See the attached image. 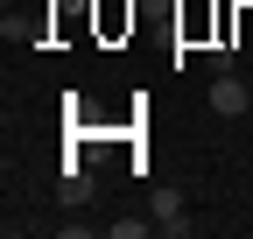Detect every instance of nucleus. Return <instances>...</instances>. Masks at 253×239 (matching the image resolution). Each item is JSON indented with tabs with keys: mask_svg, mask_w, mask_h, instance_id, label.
Here are the masks:
<instances>
[{
	"mask_svg": "<svg viewBox=\"0 0 253 239\" xmlns=\"http://www.w3.org/2000/svg\"><path fill=\"white\" fill-rule=\"evenodd\" d=\"M148 211H155V232H169V239H183V232H190L183 197H176V190H155V197H148Z\"/></svg>",
	"mask_w": 253,
	"mask_h": 239,
	"instance_id": "nucleus-1",
	"label": "nucleus"
},
{
	"mask_svg": "<svg viewBox=\"0 0 253 239\" xmlns=\"http://www.w3.org/2000/svg\"><path fill=\"white\" fill-rule=\"evenodd\" d=\"M211 113H246V84H239L232 71L211 78Z\"/></svg>",
	"mask_w": 253,
	"mask_h": 239,
	"instance_id": "nucleus-2",
	"label": "nucleus"
},
{
	"mask_svg": "<svg viewBox=\"0 0 253 239\" xmlns=\"http://www.w3.org/2000/svg\"><path fill=\"white\" fill-rule=\"evenodd\" d=\"M141 232H155V218H113V239H141Z\"/></svg>",
	"mask_w": 253,
	"mask_h": 239,
	"instance_id": "nucleus-3",
	"label": "nucleus"
}]
</instances>
